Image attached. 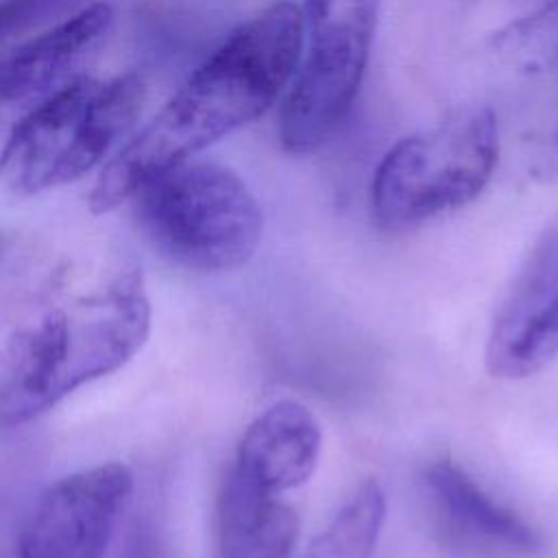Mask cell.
<instances>
[{"mask_svg": "<svg viewBox=\"0 0 558 558\" xmlns=\"http://www.w3.org/2000/svg\"><path fill=\"white\" fill-rule=\"evenodd\" d=\"M89 2L92 0H0V46L33 31L48 28Z\"/></svg>", "mask_w": 558, "mask_h": 558, "instance_id": "2e32d148", "label": "cell"}, {"mask_svg": "<svg viewBox=\"0 0 558 558\" xmlns=\"http://www.w3.org/2000/svg\"><path fill=\"white\" fill-rule=\"evenodd\" d=\"M558 357V225L519 268L486 340V368L499 379H525Z\"/></svg>", "mask_w": 558, "mask_h": 558, "instance_id": "9c48e42d", "label": "cell"}, {"mask_svg": "<svg viewBox=\"0 0 558 558\" xmlns=\"http://www.w3.org/2000/svg\"><path fill=\"white\" fill-rule=\"evenodd\" d=\"M131 201L148 242L196 272L240 268L262 240L255 194L238 172L214 161L185 159L148 179Z\"/></svg>", "mask_w": 558, "mask_h": 558, "instance_id": "5b68a950", "label": "cell"}, {"mask_svg": "<svg viewBox=\"0 0 558 558\" xmlns=\"http://www.w3.org/2000/svg\"><path fill=\"white\" fill-rule=\"evenodd\" d=\"M299 530V512L283 495L227 471L216 501L211 558H292Z\"/></svg>", "mask_w": 558, "mask_h": 558, "instance_id": "7c38bea8", "label": "cell"}, {"mask_svg": "<svg viewBox=\"0 0 558 558\" xmlns=\"http://www.w3.org/2000/svg\"><path fill=\"white\" fill-rule=\"evenodd\" d=\"M499 122L488 107H462L381 157L371 183V214L388 233L414 231L473 203L499 161Z\"/></svg>", "mask_w": 558, "mask_h": 558, "instance_id": "277c9868", "label": "cell"}, {"mask_svg": "<svg viewBox=\"0 0 558 558\" xmlns=\"http://www.w3.org/2000/svg\"><path fill=\"white\" fill-rule=\"evenodd\" d=\"M381 0H307L303 46L283 96L279 137L288 153L325 146L349 118L360 94Z\"/></svg>", "mask_w": 558, "mask_h": 558, "instance_id": "8992f818", "label": "cell"}, {"mask_svg": "<svg viewBox=\"0 0 558 558\" xmlns=\"http://www.w3.org/2000/svg\"><path fill=\"white\" fill-rule=\"evenodd\" d=\"M386 521V493L362 482L299 558H371Z\"/></svg>", "mask_w": 558, "mask_h": 558, "instance_id": "9a60e30c", "label": "cell"}, {"mask_svg": "<svg viewBox=\"0 0 558 558\" xmlns=\"http://www.w3.org/2000/svg\"><path fill=\"white\" fill-rule=\"evenodd\" d=\"M111 26V7L89 2L2 57L0 118L15 109H31L81 76V68L100 50Z\"/></svg>", "mask_w": 558, "mask_h": 558, "instance_id": "30bf717a", "label": "cell"}, {"mask_svg": "<svg viewBox=\"0 0 558 558\" xmlns=\"http://www.w3.org/2000/svg\"><path fill=\"white\" fill-rule=\"evenodd\" d=\"M320 449L323 429L312 410L279 399L248 423L229 471L259 490L286 495L314 475Z\"/></svg>", "mask_w": 558, "mask_h": 558, "instance_id": "8fae6325", "label": "cell"}, {"mask_svg": "<svg viewBox=\"0 0 558 558\" xmlns=\"http://www.w3.org/2000/svg\"><path fill=\"white\" fill-rule=\"evenodd\" d=\"M301 46L303 11L290 0L233 28L100 170L89 192L92 211L131 201L155 174L264 116L288 89Z\"/></svg>", "mask_w": 558, "mask_h": 558, "instance_id": "6da1fadb", "label": "cell"}, {"mask_svg": "<svg viewBox=\"0 0 558 558\" xmlns=\"http://www.w3.org/2000/svg\"><path fill=\"white\" fill-rule=\"evenodd\" d=\"M514 137L530 179L558 185V70L517 83Z\"/></svg>", "mask_w": 558, "mask_h": 558, "instance_id": "4fadbf2b", "label": "cell"}, {"mask_svg": "<svg viewBox=\"0 0 558 558\" xmlns=\"http://www.w3.org/2000/svg\"><path fill=\"white\" fill-rule=\"evenodd\" d=\"M488 52L495 68L514 83L558 70V0H547L499 28L488 41Z\"/></svg>", "mask_w": 558, "mask_h": 558, "instance_id": "5bb4252c", "label": "cell"}, {"mask_svg": "<svg viewBox=\"0 0 558 558\" xmlns=\"http://www.w3.org/2000/svg\"><path fill=\"white\" fill-rule=\"evenodd\" d=\"M421 490L438 543L458 558H534L543 536L514 510L493 499L453 460L425 464Z\"/></svg>", "mask_w": 558, "mask_h": 558, "instance_id": "ba28073f", "label": "cell"}, {"mask_svg": "<svg viewBox=\"0 0 558 558\" xmlns=\"http://www.w3.org/2000/svg\"><path fill=\"white\" fill-rule=\"evenodd\" d=\"M150 301L135 268L74 290L13 340L0 377V427L26 425L89 381L122 368L146 342Z\"/></svg>", "mask_w": 558, "mask_h": 558, "instance_id": "7a4b0ae2", "label": "cell"}, {"mask_svg": "<svg viewBox=\"0 0 558 558\" xmlns=\"http://www.w3.org/2000/svg\"><path fill=\"white\" fill-rule=\"evenodd\" d=\"M144 102L137 74L76 76L24 111L0 148V196L28 198L83 179L133 129Z\"/></svg>", "mask_w": 558, "mask_h": 558, "instance_id": "3957f363", "label": "cell"}, {"mask_svg": "<svg viewBox=\"0 0 558 558\" xmlns=\"http://www.w3.org/2000/svg\"><path fill=\"white\" fill-rule=\"evenodd\" d=\"M131 490L122 462L59 477L33 501L9 558H105Z\"/></svg>", "mask_w": 558, "mask_h": 558, "instance_id": "52a82bcc", "label": "cell"}]
</instances>
